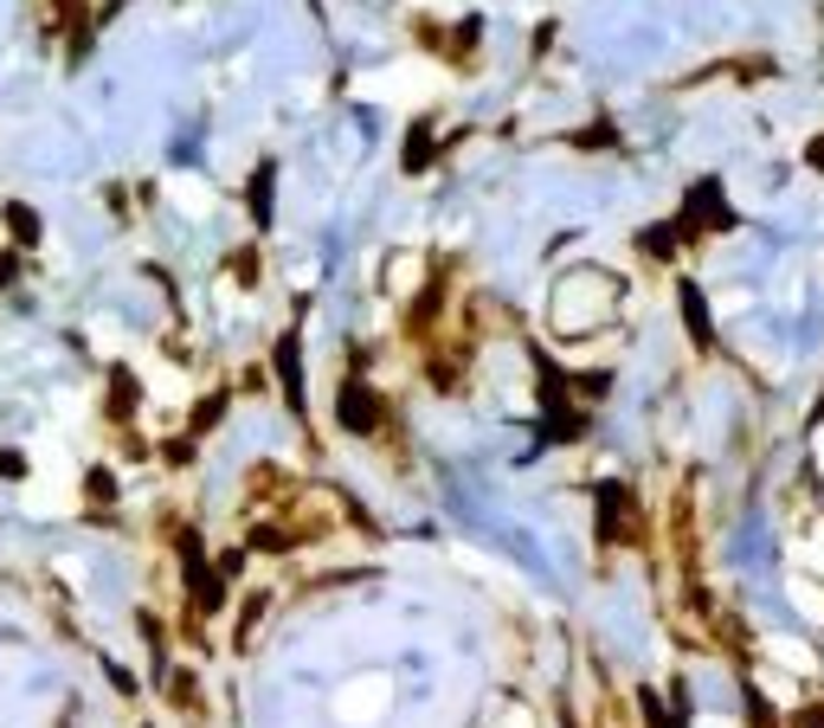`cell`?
<instances>
[{"label":"cell","mask_w":824,"mask_h":728,"mask_svg":"<svg viewBox=\"0 0 824 728\" xmlns=\"http://www.w3.org/2000/svg\"><path fill=\"white\" fill-rule=\"evenodd\" d=\"M181 568H187V599H194V612H219V606H226V574L206 568V548H201L194 529L181 535Z\"/></svg>","instance_id":"1"},{"label":"cell","mask_w":824,"mask_h":728,"mask_svg":"<svg viewBox=\"0 0 824 728\" xmlns=\"http://www.w3.org/2000/svg\"><path fill=\"white\" fill-rule=\"evenodd\" d=\"M728 232L735 226V207L722 201V181H695L689 187V201H683V232Z\"/></svg>","instance_id":"2"},{"label":"cell","mask_w":824,"mask_h":728,"mask_svg":"<svg viewBox=\"0 0 824 728\" xmlns=\"http://www.w3.org/2000/svg\"><path fill=\"white\" fill-rule=\"evenodd\" d=\"M336 413H342V433H380V400H374V387H367L361 374H348L342 380Z\"/></svg>","instance_id":"3"},{"label":"cell","mask_w":824,"mask_h":728,"mask_svg":"<svg viewBox=\"0 0 824 728\" xmlns=\"http://www.w3.org/2000/svg\"><path fill=\"white\" fill-rule=\"evenodd\" d=\"M599 535L606 542H638V510L625 484H599Z\"/></svg>","instance_id":"4"},{"label":"cell","mask_w":824,"mask_h":728,"mask_svg":"<svg viewBox=\"0 0 824 728\" xmlns=\"http://www.w3.org/2000/svg\"><path fill=\"white\" fill-rule=\"evenodd\" d=\"M271 362H277V387H283V400L303 413V336H296V329H283V336H277Z\"/></svg>","instance_id":"5"},{"label":"cell","mask_w":824,"mask_h":728,"mask_svg":"<svg viewBox=\"0 0 824 728\" xmlns=\"http://www.w3.org/2000/svg\"><path fill=\"white\" fill-rule=\"evenodd\" d=\"M677 303H683V323H689V336H695V349H708V342H715V323H708L702 291H695V284H677Z\"/></svg>","instance_id":"6"},{"label":"cell","mask_w":824,"mask_h":728,"mask_svg":"<svg viewBox=\"0 0 824 728\" xmlns=\"http://www.w3.org/2000/svg\"><path fill=\"white\" fill-rule=\"evenodd\" d=\"M271 194H277V168L265 161V168L252 174V187H245V201H252V219H258V226H271Z\"/></svg>","instance_id":"7"},{"label":"cell","mask_w":824,"mask_h":728,"mask_svg":"<svg viewBox=\"0 0 824 728\" xmlns=\"http://www.w3.org/2000/svg\"><path fill=\"white\" fill-rule=\"evenodd\" d=\"M7 232H13L20 245H39V214H33L26 201H13V207H7Z\"/></svg>","instance_id":"8"},{"label":"cell","mask_w":824,"mask_h":728,"mask_svg":"<svg viewBox=\"0 0 824 728\" xmlns=\"http://www.w3.org/2000/svg\"><path fill=\"white\" fill-rule=\"evenodd\" d=\"M638 709H644V728H683L677 709H664V696L657 690H638Z\"/></svg>","instance_id":"9"},{"label":"cell","mask_w":824,"mask_h":728,"mask_svg":"<svg viewBox=\"0 0 824 728\" xmlns=\"http://www.w3.org/2000/svg\"><path fill=\"white\" fill-rule=\"evenodd\" d=\"M677 239H683V226H651V232H644L638 245H644L651 258H670V252H677Z\"/></svg>","instance_id":"10"},{"label":"cell","mask_w":824,"mask_h":728,"mask_svg":"<svg viewBox=\"0 0 824 728\" xmlns=\"http://www.w3.org/2000/svg\"><path fill=\"white\" fill-rule=\"evenodd\" d=\"M110 413H117V420H130V413H136V380H130L123 367H117V380H110Z\"/></svg>","instance_id":"11"},{"label":"cell","mask_w":824,"mask_h":728,"mask_svg":"<svg viewBox=\"0 0 824 728\" xmlns=\"http://www.w3.org/2000/svg\"><path fill=\"white\" fill-rule=\"evenodd\" d=\"M407 168L412 174L432 168V130H425V123H412V136H407Z\"/></svg>","instance_id":"12"},{"label":"cell","mask_w":824,"mask_h":728,"mask_svg":"<svg viewBox=\"0 0 824 728\" xmlns=\"http://www.w3.org/2000/svg\"><path fill=\"white\" fill-rule=\"evenodd\" d=\"M219 413H226V393L201 400V407H194V433H213V426H219Z\"/></svg>","instance_id":"13"},{"label":"cell","mask_w":824,"mask_h":728,"mask_svg":"<svg viewBox=\"0 0 824 728\" xmlns=\"http://www.w3.org/2000/svg\"><path fill=\"white\" fill-rule=\"evenodd\" d=\"M748 716H754V728H779V716L766 709V696H760V690H748Z\"/></svg>","instance_id":"14"},{"label":"cell","mask_w":824,"mask_h":728,"mask_svg":"<svg viewBox=\"0 0 824 728\" xmlns=\"http://www.w3.org/2000/svg\"><path fill=\"white\" fill-rule=\"evenodd\" d=\"M90 497H104V503L117 497V484H110V471H90Z\"/></svg>","instance_id":"15"},{"label":"cell","mask_w":824,"mask_h":728,"mask_svg":"<svg viewBox=\"0 0 824 728\" xmlns=\"http://www.w3.org/2000/svg\"><path fill=\"white\" fill-rule=\"evenodd\" d=\"M0 477H26V458L20 451H0Z\"/></svg>","instance_id":"16"},{"label":"cell","mask_w":824,"mask_h":728,"mask_svg":"<svg viewBox=\"0 0 824 728\" xmlns=\"http://www.w3.org/2000/svg\"><path fill=\"white\" fill-rule=\"evenodd\" d=\"M792 728H824V703H812V709H799V716H792Z\"/></svg>","instance_id":"17"},{"label":"cell","mask_w":824,"mask_h":728,"mask_svg":"<svg viewBox=\"0 0 824 728\" xmlns=\"http://www.w3.org/2000/svg\"><path fill=\"white\" fill-rule=\"evenodd\" d=\"M805 161H812V168L824 174V136H812V143H805Z\"/></svg>","instance_id":"18"},{"label":"cell","mask_w":824,"mask_h":728,"mask_svg":"<svg viewBox=\"0 0 824 728\" xmlns=\"http://www.w3.org/2000/svg\"><path fill=\"white\" fill-rule=\"evenodd\" d=\"M0 284H13V258L7 252H0Z\"/></svg>","instance_id":"19"},{"label":"cell","mask_w":824,"mask_h":728,"mask_svg":"<svg viewBox=\"0 0 824 728\" xmlns=\"http://www.w3.org/2000/svg\"><path fill=\"white\" fill-rule=\"evenodd\" d=\"M819 420H824V400H819V407H812V426H819Z\"/></svg>","instance_id":"20"},{"label":"cell","mask_w":824,"mask_h":728,"mask_svg":"<svg viewBox=\"0 0 824 728\" xmlns=\"http://www.w3.org/2000/svg\"><path fill=\"white\" fill-rule=\"evenodd\" d=\"M560 728H573V723H560Z\"/></svg>","instance_id":"21"}]
</instances>
